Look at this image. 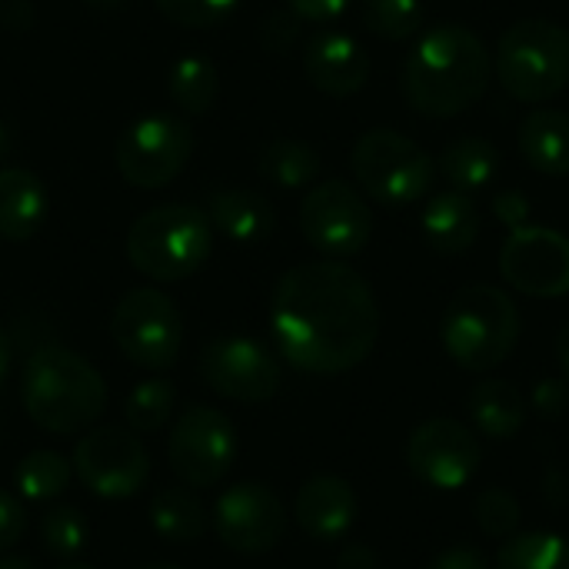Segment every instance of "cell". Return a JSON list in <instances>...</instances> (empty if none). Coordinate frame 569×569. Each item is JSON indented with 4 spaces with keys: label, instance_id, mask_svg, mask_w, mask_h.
<instances>
[{
    "label": "cell",
    "instance_id": "obj_1",
    "mask_svg": "<svg viewBox=\"0 0 569 569\" xmlns=\"http://www.w3.org/2000/svg\"><path fill=\"white\" fill-rule=\"evenodd\" d=\"M270 330L287 363L313 377H337L373 353L380 307L353 267L310 260L280 277L270 300Z\"/></svg>",
    "mask_w": 569,
    "mask_h": 569
},
{
    "label": "cell",
    "instance_id": "obj_2",
    "mask_svg": "<svg viewBox=\"0 0 569 569\" xmlns=\"http://www.w3.org/2000/svg\"><path fill=\"white\" fill-rule=\"evenodd\" d=\"M493 57L463 23H440L417 37L403 60V97L430 120H450L470 110L490 87Z\"/></svg>",
    "mask_w": 569,
    "mask_h": 569
},
{
    "label": "cell",
    "instance_id": "obj_3",
    "mask_svg": "<svg viewBox=\"0 0 569 569\" xmlns=\"http://www.w3.org/2000/svg\"><path fill=\"white\" fill-rule=\"evenodd\" d=\"M23 407L40 430L77 437L100 420L107 407V383L87 357L43 343L23 367Z\"/></svg>",
    "mask_w": 569,
    "mask_h": 569
},
{
    "label": "cell",
    "instance_id": "obj_4",
    "mask_svg": "<svg viewBox=\"0 0 569 569\" xmlns=\"http://www.w3.org/2000/svg\"><path fill=\"white\" fill-rule=\"evenodd\" d=\"M213 223L193 203H160L140 213L127 233V260L157 283H180L207 267Z\"/></svg>",
    "mask_w": 569,
    "mask_h": 569
},
{
    "label": "cell",
    "instance_id": "obj_5",
    "mask_svg": "<svg viewBox=\"0 0 569 569\" xmlns=\"http://www.w3.org/2000/svg\"><path fill=\"white\" fill-rule=\"evenodd\" d=\"M447 357L470 373L500 367L520 340V310L510 293L493 283L463 287L440 323Z\"/></svg>",
    "mask_w": 569,
    "mask_h": 569
},
{
    "label": "cell",
    "instance_id": "obj_6",
    "mask_svg": "<svg viewBox=\"0 0 569 569\" xmlns=\"http://www.w3.org/2000/svg\"><path fill=\"white\" fill-rule=\"evenodd\" d=\"M497 80L520 103H547L569 87V30L557 20L527 17L497 43Z\"/></svg>",
    "mask_w": 569,
    "mask_h": 569
},
{
    "label": "cell",
    "instance_id": "obj_7",
    "mask_svg": "<svg viewBox=\"0 0 569 569\" xmlns=\"http://www.w3.org/2000/svg\"><path fill=\"white\" fill-rule=\"evenodd\" d=\"M350 167L367 197L383 207H410L430 193L437 180V160L400 130H367L353 150Z\"/></svg>",
    "mask_w": 569,
    "mask_h": 569
},
{
    "label": "cell",
    "instance_id": "obj_8",
    "mask_svg": "<svg viewBox=\"0 0 569 569\" xmlns=\"http://www.w3.org/2000/svg\"><path fill=\"white\" fill-rule=\"evenodd\" d=\"M110 337L140 370H167L183 347V317L157 287H137L120 297L110 317Z\"/></svg>",
    "mask_w": 569,
    "mask_h": 569
},
{
    "label": "cell",
    "instance_id": "obj_9",
    "mask_svg": "<svg viewBox=\"0 0 569 569\" xmlns=\"http://www.w3.org/2000/svg\"><path fill=\"white\" fill-rule=\"evenodd\" d=\"M190 153H193V133L180 117L147 113L120 133L113 160L130 187L160 190L183 173Z\"/></svg>",
    "mask_w": 569,
    "mask_h": 569
},
{
    "label": "cell",
    "instance_id": "obj_10",
    "mask_svg": "<svg viewBox=\"0 0 569 569\" xmlns=\"http://www.w3.org/2000/svg\"><path fill=\"white\" fill-rule=\"evenodd\" d=\"M237 450V430L227 413L213 407H190L170 433L167 460L190 490H207L233 470Z\"/></svg>",
    "mask_w": 569,
    "mask_h": 569
},
{
    "label": "cell",
    "instance_id": "obj_11",
    "mask_svg": "<svg viewBox=\"0 0 569 569\" xmlns=\"http://www.w3.org/2000/svg\"><path fill=\"white\" fill-rule=\"evenodd\" d=\"M300 230L313 250L330 260H343L370 243L373 213L357 187L347 180H323L310 187L300 203Z\"/></svg>",
    "mask_w": 569,
    "mask_h": 569
},
{
    "label": "cell",
    "instance_id": "obj_12",
    "mask_svg": "<svg viewBox=\"0 0 569 569\" xmlns=\"http://www.w3.org/2000/svg\"><path fill=\"white\" fill-rule=\"evenodd\" d=\"M73 473L103 500H130L150 477L147 447L123 427H90L73 447Z\"/></svg>",
    "mask_w": 569,
    "mask_h": 569
},
{
    "label": "cell",
    "instance_id": "obj_13",
    "mask_svg": "<svg viewBox=\"0 0 569 569\" xmlns=\"http://www.w3.org/2000/svg\"><path fill=\"white\" fill-rule=\"evenodd\" d=\"M203 383L233 403H267L280 390L277 357L250 337H217L200 353Z\"/></svg>",
    "mask_w": 569,
    "mask_h": 569
},
{
    "label": "cell",
    "instance_id": "obj_14",
    "mask_svg": "<svg viewBox=\"0 0 569 569\" xmlns=\"http://www.w3.org/2000/svg\"><path fill=\"white\" fill-rule=\"evenodd\" d=\"M503 280L540 300L569 293V237L553 227H513L500 250Z\"/></svg>",
    "mask_w": 569,
    "mask_h": 569
},
{
    "label": "cell",
    "instance_id": "obj_15",
    "mask_svg": "<svg viewBox=\"0 0 569 569\" xmlns=\"http://www.w3.org/2000/svg\"><path fill=\"white\" fill-rule=\"evenodd\" d=\"M483 460L473 430L450 417H433L420 423L407 440V467L417 480L433 490H460L473 480Z\"/></svg>",
    "mask_w": 569,
    "mask_h": 569
},
{
    "label": "cell",
    "instance_id": "obj_16",
    "mask_svg": "<svg viewBox=\"0 0 569 569\" xmlns=\"http://www.w3.org/2000/svg\"><path fill=\"white\" fill-rule=\"evenodd\" d=\"M213 530L233 553H270L287 533V507L263 483H237L217 497Z\"/></svg>",
    "mask_w": 569,
    "mask_h": 569
},
{
    "label": "cell",
    "instance_id": "obj_17",
    "mask_svg": "<svg viewBox=\"0 0 569 569\" xmlns=\"http://www.w3.org/2000/svg\"><path fill=\"white\" fill-rule=\"evenodd\" d=\"M303 73L327 97H353L370 80V57L357 37L343 30H320L307 40Z\"/></svg>",
    "mask_w": 569,
    "mask_h": 569
},
{
    "label": "cell",
    "instance_id": "obj_18",
    "mask_svg": "<svg viewBox=\"0 0 569 569\" xmlns=\"http://www.w3.org/2000/svg\"><path fill=\"white\" fill-rule=\"evenodd\" d=\"M293 520L307 537L320 543H333L347 537V530L357 520V493L343 477H333V473L310 477L297 490Z\"/></svg>",
    "mask_w": 569,
    "mask_h": 569
},
{
    "label": "cell",
    "instance_id": "obj_19",
    "mask_svg": "<svg viewBox=\"0 0 569 569\" xmlns=\"http://www.w3.org/2000/svg\"><path fill=\"white\" fill-rule=\"evenodd\" d=\"M420 230H423V240L437 253L460 257L480 237V210L470 200V193L450 187V190L430 197V203L420 217Z\"/></svg>",
    "mask_w": 569,
    "mask_h": 569
},
{
    "label": "cell",
    "instance_id": "obj_20",
    "mask_svg": "<svg viewBox=\"0 0 569 569\" xmlns=\"http://www.w3.org/2000/svg\"><path fill=\"white\" fill-rule=\"evenodd\" d=\"M50 213V193L43 180L23 167L0 170V237L27 243Z\"/></svg>",
    "mask_w": 569,
    "mask_h": 569
},
{
    "label": "cell",
    "instance_id": "obj_21",
    "mask_svg": "<svg viewBox=\"0 0 569 569\" xmlns=\"http://www.w3.org/2000/svg\"><path fill=\"white\" fill-rule=\"evenodd\" d=\"M520 157L543 177H569V113L537 107L523 117L517 133Z\"/></svg>",
    "mask_w": 569,
    "mask_h": 569
},
{
    "label": "cell",
    "instance_id": "obj_22",
    "mask_svg": "<svg viewBox=\"0 0 569 569\" xmlns=\"http://www.w3.org/2000/svg\"><path fill=\"white\" fill-rule=\"evenodd\" d=\"M213 230L233 243H260L273 230V203L257 190H217L207 203Z\"/></svg>",
    "mask_w": 569,
    "mask_h": 569
},
{
    "label": "cell",
    "instance_id": "obj_23",
    "mask_svg": "<svg viewBox=\"0 0 569 569\" xmlns=\"http://www.w3.org/2000/svg\"><path fill=\"white\" fill-rule=\"evenodd\" d=\"M467 410H470V420L473 427L487 437V440H513L523 423H527V403H523V393L510 383V380H480L473 390H470V400H467Z\"/></svg>",
    "mask_w": 569,
    "mask_h": 569
},
{
    "label": "cell",
    "instance_id": "obj_24",
    "mask_svg": "<svg viewBox=\"0 0 569 569\" xmlns=\"http://www.w3.org/2000/svg\"><path fill=\"white\" fill-rule=\"evenodd\" d=\"M497 170H500V150L493 147V140L477 137V133L457 137L453 143L443 147V153L437 160V173H443V180L463 193L490 187Z\"/></svg>",
    "mask_w": 569,
    "mask_h": 569
},
{
    "label": "cell",
    "instance_id": "obj_25",
    "mask_svg": "<svg viewBox=\"0 0 569 569\" xmlns=\"http://www.w3.org/2000/svg\"><path fill=\"white\" fill-rule=\"evenodd\" d=\"M320 153L303 143V140H293V137H273L263 143L260 150V160H257V170L267 183L280 187V190H303V187H313L317 177H320Z\"/></svg>",
    "mask_w": 569,
    "mask_h": 569
},
{
    "label": "cell",
    "instance_id": "obj_26",
    "mask_svg": "<svg viewBox=\"0 0 569 569\" xmlns=\"http://www.w3.org/2000/svg\"><path fill=\"white\" fill-rule=\"evenodd\" d=\"M150 527L157 537H163L170 543H190V540H200L207 533L210 513L197 500V493L170 487L150 500Z\"/></svg>",
    "mask_w": 569,
    "mask_h": 569
},
{
    "label": "cell",
    "instance_id": "obj_27",
    "mask_svg": "<svg viewBox=\"0 0 569 569\" xmlns=\"http://www.w3.org/2000/svg\"><path fill=\"white\" fill-rule=\"evenodd\" d=\"M70 480H73V463L57 450H33L13 470L17 497L33 500V503H43V500L67 493Z\"/></svg>",
    "mask_w": 569,
    "mask_h": 569
},
{
    "label": "cell",
    "instance_id": "obj_28",
    "mask_svg": "<svg viewBox=\"0 0 569 569\" xmlns=\"http://www.w3.org/2000/svg\"><path fill=\"white\" fill-rule=\"evenodd\" d=\"M167 93L183 113H207L220 97L217 67L203 57H180L167 73Z\"/></svg>",
    "mask_w": 569,
    "mask_h": 569
},
{
    "label": "cell",
    "instance_id": "obj_29",
    "mask_svg": "<svg viewBox=\"0 0 569 569\" xmlns=\"http://www.w3.org/2000/svg\"><path fill=\"white\" fill-rule=\"evenodd\" d=\"M497 569H569V540L560 533H513L497 553Z\"/></svg>",
    "mask_w": 569,
    "mask_h": 569
},
{
    "label": "cell",
    "instance_id": "obj_30",
    "mask_svg": "<svg viewBox=\"0 0 569 569\" xmlns=\"http://www.w3.org/2000/svg\"><path fill=\"white\" fill-rule=\"evenodd\" d=\"M177 407V390L170 380H143L130 390L127 403H123V417L127 427L133 433H157L160 427H167V420L173 417Z\"/></svg>",
    "mask_w": 569,
    "mask_h": 569
},
{
    "label": "cell",
    "instance_id": "obj_31",
    "mask_svg": "<svg viewBox=\"0 0 569 569\" xmlns=\"http://www.w3.org/2000/svg\"><path fill=\"white\" fill-rule=\"evenodd\" d=\"M363 23L380 40H410L423 27V0H363Z\"/></svg>",
    "mask_w": 569,
    "mask_h": 569
},
{
    "label": "cell",
    "instance_id": "obj_32",
    "mask_svg": "<svg viewBox=\"0 0 569 569\" xmlns=\"http://www.w3.org/2000/svg\"><path fill=\"white\" fill-rule=\"evenodd\" d=\"M40 540L47 547V553L60 557V560H73L80 557V550L87 547V520L80 510L73 507H53L40 517Z\"/></svg>",
    "mask_w": 569,
    "mask_h": 569
},
{
    "label": "cell",
    "instance_id": "obj_33",
    "mask_svg": "<svg viewBox=\"0 0 569 569\" xmlns=\"http://www.w3.org/2000/svg\"><path fill=\"white\" fill-rule=\"evenodd\" d=\"M477 523L487 537L493 540H510L517 530H520V520H523V510H520V500L503 490V487H490L477 497Z\"/></svg>",
    "mask_w": 569,
    "mask_h": 569
},
{
    "label": "cell",
    "instance_id": "obj_34",
    "mask_svg": "<svg viewBox=\"0 0 569 569\" xmlns=\"http://www.w3.org/2000/svg\"><path fill=\"white\" fill-rule=\"evenodd\" d=\"M153 3L170 23L187 30H207L223 23L240 0H153Z\"/></svg>",
    "mask_w": 569,
    "mask_h": 569
},
{
    "label": "cell",
    "instance_id": "obj_35",
    "mask_svg": "<svg viewBox=\"0 0 569 569\" xmlns=\"http://www.w3.org/2000/svg\"><path fill=\"white\" fill-rule=\"evenodd\" d=\"M300 37V17L293 10H277L260 23V43L273 53H287Z\"/></svg>",
    "mask_w": 569,
    "mask_h": 569
},
{
    "label": "cell",
    "instance_id": "obj_36",
    "mask_svg": "<svg viewBox=\"0 0 569 569\" xmlns=\"http://www.w3.org/2000/svg\"><path fill=\"white\" fill-rule=\"evenodd\" d=\"M533 410L543 417V420H560L569 410V380L567 377H550V380H540L537 390H533Z\"/></svg>",
    "mask_w": 569,
    "mask_h": 569
},
{
    "label": "cell",
    "instance_id": "obj_37",
    "mask_svg": "<svg viewBox=\"0 0 569 569\" xmlns=\"http://www.w3.org/2000/svg\"><path fill=\"white\" fill-rule=\"evenodd\" d=\"M27 530V510L20 497L0 490V553H10Z\"/></svg>",
    "mask_w": 569,
    "mask_h": 569
},
{
    "label": "cell",
    "instance_id": "obj_38",
    "mask_svg": "<svg viewBox=\"0 0 569 569\" xmlns=\"http://www.w3.org/2000/svg\"><path fill=\"white\" fill-rule=\"evenodd\" d=\"M287 7L310 23H330L347 13L350 0H287Z\"/></svg>",
    "mask_w": 569,
    "mask_h": 569
},
{
    "label": "cell",
    "instance_id": "obj_39",
    "mask_svg": "<svg viewBox=\"0 0 569 569\" xmlns=\"http://www.w3.org/2000/svg\"><path fill=\"white\" fill-rule=\"evenodd\" d=\"M493 213L503 227H523L527 223V213H530V200L520 193V190H500L493 197Z\"/></svg>",
    "mask_w": 569,
    "mask_h": 569
},
{
    "label": "cell",
    "instance_id": "obj_40",
    "mask_svg": "<svg viewBox=\"0 0 569 569\" xmlns=\"http://www.w3.org/2000/svg\"><path fill=\"white\" fill-rule=\"evenodd\" d=\"M427 569H490V560L477 547H450Z\"/></svg>",
    "mask_w": 569,
    "mask_h": 569
},
{
    "label": "cell",
    "instance_id": "obj_41",
    "mask_svg": "<svg viewBox=\"0 0 569 569\" xmlns=\"http://www.w3.org/2000/svg\"><path fill=\"white\" fill-rule=\"evenodd\" d=\"M337 569H377V553L367 543H350L340 550Z\"/></svg>",
    "mask_w": 569,
    "mask_h": 569
},
{
    "label": "cell",
    "instance_id": "obj_42",
    "mask_svg": "<svg viewBox=\"0 0 569 569\" xmlns=\"http://www.w3.org/2000/svg\"><path fill=\"white\" fill-rule=\"evenodd\" d=\"M563 490H567V480H563V473H560V470H550V473H547V480H543L547 503L560 510V507H563V500H567V497H563Z\"/></svg>",
    "mask_w": 569,
    "mask_h": 569
},
{
    "label": "cell",
    "instance_id": "obj_43",
    "mask_svg": "<svg viewBox=\"0 0 569 569\" xmlns=\"http://www.w3.org/2000/svg\"><path fill=\"white\" fill-rule=\"evenodd\" d=\"M557 363H560L563 377L569 380V320L560 327V333H557Z\"/></svg>",
    "mask_w": 569,
    "mask_h": 569
},
{
    "label": "cell",
    "instance_id": "obj_44",
    "mask_svg": "<svg viewBox=\"0 0 569 569\" xmlns=\"http://www.w3.org/2000/svg\"><path fill=\"white\" fill-rule=\"evenodd\" d=\"M7 370H10V340H7V333L0 327V387L7 380Z\"/></svg>",
    "mask_w": 569,
    "mask_h": 569
},
{
    "label": "cell",
    "instance_id": "obj_45",
    "mask_svg": "<svg viewBox=\"0 0 569 569\" xmlns=\"http://www.w3.org/2000/svg\"><path fill=\"white\" fill-rule=\"evenodd\" d=\"M0 569H33V560L17 553H0Z\"/></svg>",
    "mask_w": 569,
    "mask_h": 569
},
{
    "label": "cell",
    "instance_id": "obj_46",
    "mask_svg": "<svg viewBox=\"0 0 569 569\" xmlns=\"http://www.w3.org/2000/svg\"><path fill=\"white\" fill-rule=\"evenodd\" d=\"M90 10H100V13H113V10H120L127 0H83Z\"/></svg>",
    "mask_w": 569,
    "mask_h": 569
},
{
    "label": "cell",
    "instance_id": "obj_47",
    "mask_svg": "<svg viewBox=\"0 0 569 569\" xmlns=\"http://www.w3.org/2000/svg\"><path fill=\"white\" fill-rule=\"evenodd\" d=\"M10 153V133H7V127L0 123V160Z\"/></svg>",
    "mask_w": 569,
    "mask_h": 569
},
{
    "label": "cell",
    "instance_id": "obj_48",
    "mask_svg": "<svg viewBox=\"0 0 569 569\" xmlns=\"http://www.w3.org/2000/svg\"><path fill=\"white\" fill-rule=\"evenodd\" d=\"M137 569H183V567H173V563H147V567H137Z\"/></svg>",
    "mask_w": 569,
    "mask_h": 569
},
{
    "label": "cell",
    "instance_id": "obj_49",
    "mask_svg": "<svg viewBox=\"0 0 569 569\" xmlns=\"http://www.w3.org/2000/svg\"><path fill=\"white\" fill-rule=\"evenodd\" d=\"M60 569H93V567H87V563H63Z\"/></svg>",
    "mask_w": 569,
    "mask_h": 569
}]
</instances>
